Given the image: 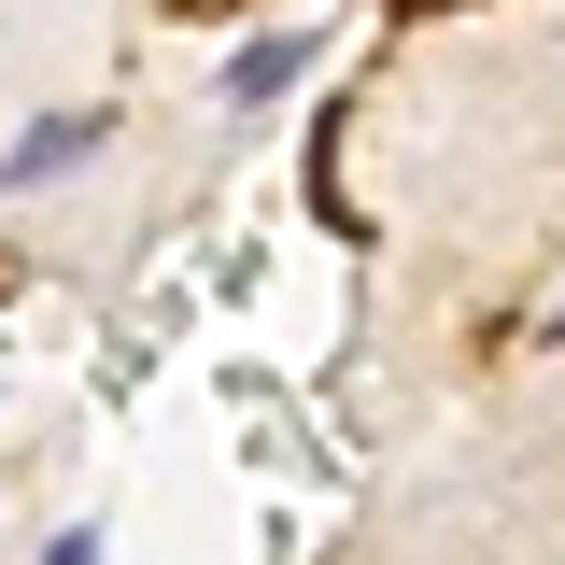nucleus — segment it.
<instances>
[{
    "label": "nucleus",
    "instance_id": "nucleus-3",
    "mask_svg": "<svg viewBox=\"0 0 565 565\" xmlns=\"http://www.w3.org/2000/svg\"><path fill=\"white\" fill-rule=\"evenodd\" d=\"M29 565H99V523H57V537H43Z\"/></svg>",
    "mask_w": 565,
    "mask_h": 565
},
{
    "label": "nucleus",
    "instance_id": "nucleus-5",
    "mask_svg": "<svg viewBox=\"0 0 565 565\" xmlns=\"http://www.w3.org/2000/svg\"><path fill=\"white\" fill-rule=\"evenodd\" d=\"M552 340H565V297H552Z\"/></svg>",
    "mask_w": 565,
    "mask_h": 565
},
{
    "label": "nucleus",
    "instance_id": "nucleus-1",
    "mask_svg": "<svg viewBox=\"0 0 565 565\" xmlns=\"http://www.w3.org/2000/svg\"><path fill=\"white\" fill-rule=\"evenodd\" d=\"M99 156H114V114H99V99H85V114H29V128H14V156H0V199H43V184H85Z\"/></svg>",
    "mask_w": 565,
    "mask_h": 565
},
{
    "label": "nucleus",
    "instance_id": "nucleus-4",
    "mask_svg": "<svg viewBox=\"0 0 565 565\" xmlns=\"http://www.w3.org/2000/svg\"><path fill=\"white\" fill-rule=\"evenodd\" d=\"M170 14H241V0H170Z\"/></svg>",
    "mask_w": 565,
    "mask_h": 565
},
{
    "label": "nucleus",
    "instance_id": "nucleus-2",
    "mask_svg": "<svg viewBox=\"0 0 565 565\" xmlns=\"http://www.w3.org/2000/svg\"><path fill=\"white\" fill-rule=\"evenodd\" d=\"M311 57H326L311 29H255V43L226 57V85H212V99H226V114H269L282 85H311Z\"/></svg>",
    "mask_w": 565,
    "mask_h": 565
}]
</instances>
